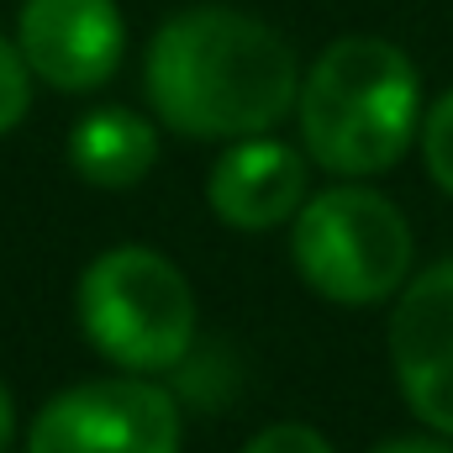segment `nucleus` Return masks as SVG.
<instances>
[{"label": "nucleus", "instance_id": "obj_1", "mask_svg": "<svg viewBox=\"0 0 453 453\" xmlns=\"http://www.w3.org/2000/svg\"><path fill=\"white\" fill-rule=\"evenodd\" d=\"M142 85L169 132L237 142L296 111L301 64L269 21L232 5H190L153 32Z\"/></svg>", "mask_w": 453, "mask_h": 453}, {"label": "nucleus", "instance_id": "obj_2", "mask_svg": "<svg viewBox=\"0 0 453 453\" xmlns=\"http://www.w3.org/2000/svg\"><path fill=\"white\" fill-rule=\"evenodd\" d=\"M301 142L342 180L385 174L406 158L422 127V80L417 64L385 37H338L317 53L301 80Z\"/></svg>", "mask_w": 453, "mask_h": 453}, {"label": "nucleus", "instance_id": "obj_3", "mask_svg": "<svg viewBox=\"0 0 453 453\" xmlns=\"http://www.w3.org/2000/svg\"><path fill=\"white\" fill-rule=\"evenodd\" d=\"M80 327L101 358L127 374H164L196 342V296L153 248H106L80 274Z\"/></svg>", "mask_w": 453, "mask_h": 453}, {"label": "nucleus", "instance_id": "obj_4", "mask_svg": "<svg viewBox=\"0 0 453 453\" xmlns=\"http://www.w3.org/2000/svg\"><path fill=\"white\" fill-rule=\"evenodd\" d=\"M290 253L317 296L338 306H374L406 285L411 226L380 190L333 185L296 211Z\"/></svg>", "mask_w": 453, "mask_h": 453}, {"label": "nucleus", "instance_id": "obj_5", "mask_svg": "<svg viewBox=\"0 0 453 453\" xmlns=\"http://www.w3.org/2000/svg\"><path fill=\"white\" fill-rule=\"evenodd\" d=\"M27 453H180V406L148 380H85L37 411Z\"/></svg>", "mask_w": 453, "mask_h": 453}, {"label": "nucleus", "instance_id": "obj_6", "mask_svg": "<svg viewBox=\"0 0 453 453\" xmlns=\"http://www.w3.org/2000/svg\"><path fill=\"white\" fill-rule=\"evenodd\" d=\"M27 69L53 90H101L121 69L127 21L116 0H27L16 21Z\"/></svg>", "mask_w": 453, "mask_h": 453}, {"label": "nucleus", "instance_id": "obj_7", "mask_svg": "<svg viewBox=\"0 0 453 453\" xmlns=\"http://www.w3.org/2000/svg\"><path fill=\"white\" fill-rule=\"evenodd\" d=\"M390 364L406 406L453 438V258L401 290L390 317Z\"/></svg>", "mask_w": 453, "mask_h": 453}, {"label": "nucleus", "instance_id": "obj_8", "mask_svg": "<svg viewBox=\"0 0 453 453\" xmlns=\"http://www.w3.org/2000/svg\"><path fill=\"white\" fill-rule=\"evenodd\" d=\"M206 201L237 232H269L306 206V158L269 132L237 137L211 164Z\"/></svg>", "mask_w": 453, "mask_h": 453}, {"label": "nucleus", "instance_id": "obj_9", "mask_svg": "<svg viewBox=\"0 0 453 453\" xmlns=\"http://www.w3.org/2000/svg\"><path fill=\"white\" fill-rule=\"evenodd\" d=\"M158 158V127L127 106H101L69 132V164L80 180L101 190L137 185Z\"/></svg>", "mask_w": 453, "mask_h": 453}, {"label": "nucleus", "instance_id": "obj_10", "mask_svg": "<svg viewBox=\"0 0 453 453\" xmlns=\"http://www.w3.org/2000/svg\"><path fill=\"white\" fill-rule=\"evenodd\" d=\"M422 158H427L433 185L453 196V90H443L433 111L422 116Z\"/></svg>", "mask_w": 453, "mask_h": 453}, {"label": "nucleus", "instance_id": "obj_11", "mask_svg": "<svg viewBox=\"0 0 453 453\" xmlns=\"http://www.w3.org/2000/svg\"><path fill=\"white\" fill-rule=\"evenodd\" d=\"M27 106H32V69H27L21 48L0 37V137L27 116Z\"/></svg>", "mask_w": 453, "mask_h": 453}, {"label": "nucleus", "instance_id": "obj_12", "mask_svg": "<svg viewBox=\"0 0 453 453\" xmlns=\"http://www.w3.org/2000/svg\"><path fill=\"white\" fill-rule=\"evenodd\" d=\"M242 453H333V443L317 427H306V422H274V427H264Z\"/></svg>", "mask_w": 453, "mask_h": 453}, {"label": "nucleus", "instance_id": "obj_13", "mask_svg": "<svg viewBox=\"0 0 453 453\" xmlns=\"http://www.w3.org/2000/svg\"><path fill=\"white\" fill-rule=\"evenodd\" d=\"M374 453H453L449 443H433V438H390V443H380Z\"/></svg>", "mask_w": 453, "mask_h": 453}, {"label": "nucleus", "instance_id": "obj_14", "mask_svg": "<svg viewBox=\"0 0 453 453\" xmlns=\"http://www.w3.org/2000/svg\"><path fill=\"white\" fill-rule=\"evenodd\" d=\"M11 438H16V411H11V395L0 385V453H11Z\"/></svg>", "mask_w": 453, "mask_h": 453}]
</instances>
